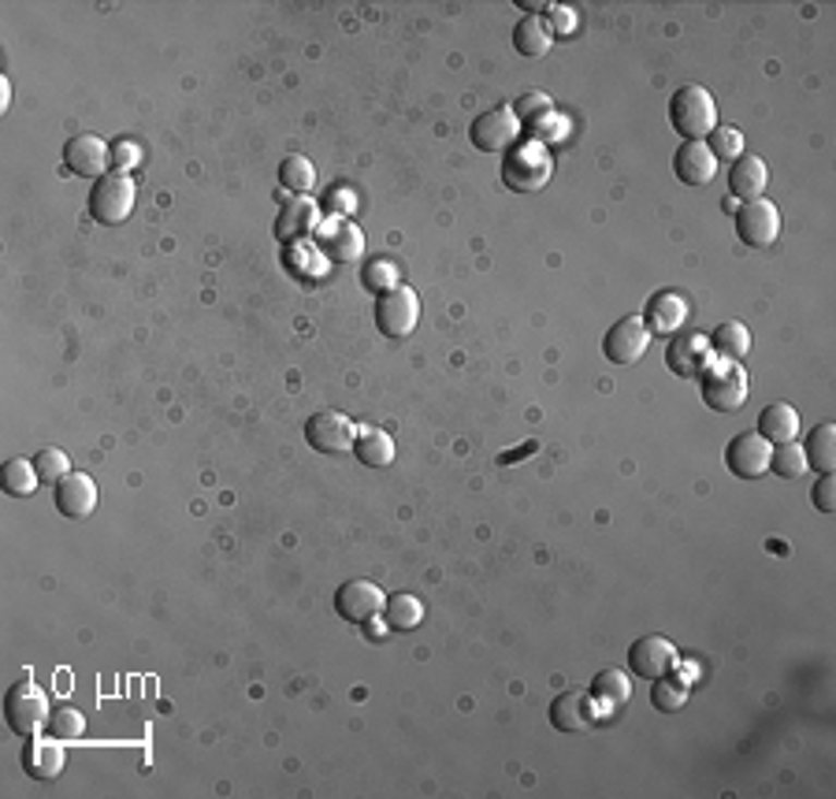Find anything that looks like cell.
<instances>
[{
	"label": "cell",
	"mask_w": 836,
	"mask_h": 799,
	"mask_svg": "<svg viewBox=\"0 0 836 799\" xmlns=\"http://www.w3.org/2000/svg\"><path fill=\"white\" fill-rule=\"evenodd\" d=\"M358 461H365L368 469H387L395 461V439L384 428H358Z\"/></svg>",
	"instance_id": "cell-26"
},
{
	"label": "cell",
	"mask_w": 836,
	"mask_h": 799,
	"mask_svg": "<svg viewBox=\"0 0 836 799\" xmlns=\"http://www.w3.org/2000/svg\"><path fill=\"white\" fill-rule=\"evenodd\" d=\"M138 157H142L138 145H134V142H120V145H116V149H112V168H120L123 175H126V171H131L134 165H138Z\"/></svg>",
	"instance_id": "cell-41"
},
{
	"label": "cell",
	"mask_w": 836,
	"mask_h": 799,
	"mask_svg": "<svg viewBox=\"0 0 836 799\" xmlns=\"http://www.w3.org/2000/svg\"><path fill=\"white\" fill-rule=\"evenodd\" d=\"M669 120H674V131L684 134V142H703L706 134L717 126V101L706 86L688 83L680 86L669 101Z\"/></svg>",
	"instance_id": "cell-1"
},
{
	"label": "cell",
	"mask_w": 836,
	"mask_h": 799,
	"mask_svg": "<svg viewBox=\"0 0 836 799\" xmlns=\"http://www.w3.org/2000/svg\"><path fill=\"white\" fill-rule=\"evenodd\" d=\"M770 458H774V447H770L759 432H740L729 447H725V465H729L732 476H740V480L766 476Z\"/></svg>",
	"instance_id": "cell-11"
},
{
	"label": "cell",
	"mask_w": 836,
	"mask_h": 799,
	"mask_svg": "<svg viewBox=\"0 0 836 799\" xmlns=\"http://www.w3.org/2000/svg\"><path fill=\"white\" fill-rule=\"evenodd\" d=\"M706 149L714 153V160H740L743 157V134L736 126H722L717 123L711 134H706Z\"/></svg>",
	"instance_id": "cell-35"
},
{
	"label": "cell",
	"mask_w": 836,
	"mask_h": 799,
	"mask_svg": "<svg viewBox=\"0 0 836 799\" xmlns=\"http://www.w3.org/2000/svg\"><path fill=\"white\" fill-rule=\"evenodd\" d=\"M57 510L68 517V521H86L89 513L97 510V484L86 476V472H68L63 480H57Z\"/></svg>",
	"instance_id": "cell-16"
},
{
	"label": "cell",
	"mask_w": 836,
	"mask_h": 799,
	"mask_svg": "<svg viewBox=\"0 0 836 799\" xmlns=\"http://www.w3.org/2000/svg\"><path fill=\"white\" fill-rule=\"evenodd\" d=\"M38 480H41V476H38V469H34L31 458H12V461H4V472H0V484H4V492L15 495V498L34 495Z\"/></svg>",
	"instance_id": "cell-31"
},
{
	"label": "cell",
	"mask_w": 836,
	"mask_h": 799,
	"mask_svg": "<svg viewBox=\"0 0 836 799\" xmlns=\"http://www.w3.org/2000/svg\"><path fill=\"white\" fill-rule=\"evenodd\" d=\"M34 469H38V476L45 480V484H57V480H63L71 472V461L63 450H41L38 458H34Z\"/></svg>",
	"instance_id": "cell-38"
},
{
	"label": "cell",
	"mask_w": 836,
	"mask_h": 799,
	"mask_svg": "<svg viewBox=\"0 0 836 799\" xmlns=\"http://www.w3.org/2000/svg\"><path fill=\"white\" fill-rule=\"evenodd\" d=\"M595 703H598V699L592 692H580V688H572V692H561L550 703V725L558 733H587L598 722V706Z\"/></svg>",
	"instance_id": "cell-15"
},
{
	"label": "cell",
	"mask_w": 836,
	"mask_h": 799,
	"mask_svg": "<svg viewBox=\"0 0 836 799\" xmlns=\"http://www.w3.org/2000/svg\"><path fill=\"white\" fill-rule=\"evenodd\" d=\"M45 729L52 733L57 740H78L86 733V717H82L75 706H60V711L49 714V725Z\"/></svg>",
	"instance_id": "cell-36"
},
{
	"label": "cell",
	"mask_w": 836,
	"mask_h": 799,
	"mask_svg": "<svg viewBox=\"0 0 836 799\" xmlns=\"http://www.w3.org/2000/svg\"><path fill=\"white\" fill-rule=\"evenodd\" d=\"M134 202H138V190H134L131 175L112 171V175H105L94 183V194H89V216L105 227H116L134 213Z\"/></svg>",
	"instance_id": "cell-6"
},
{
	"label": "cell",
	"mask_w": 836,
	"mask_h": 799,
	"mask_svg": "<svg viewBox=\"0 0 836 799\" xmlns=\"http://www.w3.org/2000/svg\"><path fill=\"white\" fill-rule=\"evenodd\" d=\"M736 234L748 250H770L780 234V213L774 202L755 197V202H743L736 208Z\"/></svg>",
	"instance_id": "cell-7"
},
{
	"label": "cell",
	"mask_w": 836,
	"mask_h": 799,
	"mask_svg": "<svg viewBox=\"0 0 836 799\" xmlns=\"http://www.w3.org/2000/svg\"><path fill=\"white\" fill-rule=\"evenodd\" d=\"M629 669L643 680H658L677 669V647L666 635H640L629 647Z\"/></svg>",
	"instance_id": "cell-14"
},
{
	"label": "cell",
	"mask_w": 836,
	"mask_h": 799,
	"mask_svg": "<svg viewBox=\"0 0 836 799\" xmlns=\"http://www.w3.org/2000/svg\"><path fill=\"white\" fill-rule=\"evenodd\" d=\"M68 766V751L63 743L52 737V740H41V737H26V748H23V770L38 780H52L63 774Z\"/></svg>",
	"instance_id": "cell-19"
},
{
	"label": "cell",
	"mask_w": 836,
	"mask_h": 799,
	"mask_svg": "<svg viewBox=\"0 0 836 799\" xmlns=\"http://www.w3.org/2000/svg\"><path fill=\"white\" fill-rule=\"evenodd\" d=\"M316 231V205L308 197H290V202L279 208L276 220V234L279 242H302Z\"/></svg>",
	"instance_id": "cell-23"
},
{
	"label": "cell",
	"mask_w": 836,
	"mask_h": 799,
	"mask_svg": "<svg viewBox=\"0 0 836 799\" xmlns=\"http://www.w3.org/2000/svg\"><path fill=\"white\" fill-rule=\"evenodd\" d=\"M807 465L817 469V472H833L836 469V424L833 421H822L817 428L807 435Z\"/></svg>",
	"instance_id": "cell-27"
},
{
	"label": "cell",
	"mask_w": 836,
	"mask_h": 799,
	"mask_svg": "<svg viewBox=\"0 0 836 799\" xmlns=\"http://www.w3.org/2000/svg\"><path fill=\"white\" fill-rule=\"evenodd\" d=\"M550 175H554V160L540 142L513 145L502 160V183L510 186L513 194H535V190L550 183Z\"/></svg>",
	"instance_id": "cell-4"
},
{
	"label": "cell",
	"mask_w": 836,
	"mask_h": 799,
	"mask_svg": "<svg viewBox=\"0 0 836 799\" xmlns=\"http://www.w3.org/2000/svg\"><path fill=\"white\" fill-rule=\"evenodd\" d=\"M770 447H780V443H792L799 435V413L796 405L788 402H774L759 413V428H755Z\"/></svg>",
	"instance_id": "cell-24"
},
{
	"label": "cell",
	"mask_w": 836,
	"mask_h": 799,
	"mask_svg": "<svg viewBox=\"0 0 836 799\" xmlns=\"http://www.w3.org/2000/svg\"><path fill=\"white\" fill-rule=\"evenodd\" d=\"M674 171L684 186H706V183H714V175H717V160H714V153L706 149V142H680V149L674 157Z\"/></svg>",
	"instance_id": "cell-18"
},
{
	"label": "cell",
	"mask_w": 836,
	"mask_h": 799,
	"mask_svg": "<svg viewBox=\"0 0 836 799\" xmlns=\"http://www.w3.org/2000/svg\"><path fill=\"white\" fill-rule=\"evenodd\" d=\"M651 703H654V711H666V714L684 711L688 706V680H680L674 674L658 677L654 680V688H651Z\"/></svg>",
	"instance_id": "cell-33"
},
{
	"label": "cell",
	"mask_w": 836,
	"mask_h": 799,
	"mask_svg": "<svg viewBox=\"0 0 836 799\" xmlns=\"http://www.w3.org/2000/svg\"><path fill=\"white\" fill-rule=\"evenodd\" d=\"M108 165H112V153L97 134H71L63 142V168L78 179H105Z\"/></svg>",
	"instance_id": "cell-12"
},
{
	"label": "cell",
	"mask_w": 836,
	"mask_h": 799,
	"mask_svg": "<svg viewBox=\"0 0 836 799\" xmlns=\"http://www.w3.org/2000/svg\"><path fill=\"white\" fill-rule=\"evenodd\" d=\"M703 379V402L711 405L717 413H736L743 402H748V390H751V379L748 372L740 368V361H722L717 358L714 365H706L699 372Z\"/></svg>",
	"instance_id": "cell-2"
},
{
	"label": "cell",
	"mask_w": 836,
	"mask_h": 799,
	"mask_svg": "<svg viewBox=\"0 0 836 799\" xmlns=\"http://www.w3.org/2000/svg\"><path fill=\"white\" fill-rule=\"evenodd\" d=\"M706 365H711V342H706V335L688 331V335H677L666 347V368L680 379L699 376Z\"/></svg>",
	"instance_id": "cell-17"
},
{
	"label": "cell",
	"mask_w": 836,
	"mask_h": 799,
	"mask_svg": "<svg viewBox=\"0 0 836 799\" xmlns=\"http://www.w3.org/2000/svg\"><path fill=\"white\" fill-rule=\"evenodd\" d=\"M384 606L387 595L376 580H347L335 592V610L350 625H372L376 617H384Z\"/></svg>",
	"instance_id": "cell-8"
},
{
	"label": "cell",
	"mask_w": 836,
	"mask_h": 799,
	"mask_svg": "<svg viewBox=\"0 0 836 799\" xmlns=\"http://www.w3.org/2000/svg\"><path fill=\"white\" fill-rule=\"evenodd\" d=\"M766 183H770V168H766V160L762 157H755V153H743L740 160H732L729 190L740 197V202H755V197H762Z\"/></svg>",
	"instance_id": "cell-21"
},
{
	"label": "cell",
	"mask_w": 836,
	"mask_h": 799,
	"mask_svg": "<svg viewBox=\"0 0 836 799\" xmlns=\"http://www.w3.org/2000/svg\"><path fill=\"white\" fill-rule=\"evenodd\" d=\"M706 342H711V353H717L722 361H740V358H748V350H751V331L743 328L740 320H725L711 331Z\"/></svg>",
	"instance_id": "cell-25"
},
{
	"label": "cell",
	"mask_w": 836,
	"mask_h": 799,
	"mask_svg": "<svg viewBox=\"0 0 836 799\" xmlns=\"http://www.w3.org/2000/svg\"><path fill=\"white\" fill-rule=\"evenodd\" d=\"M524 12H543V8H547V4H540V0H524Z\"/></svg>",
	"instance_id": "cell-45"
},
{
	"label": "cell",
	"mask_w": 836,
	"mask_h": 799,
	"mask_svg": "<svg viewBox=\"0 0 836 799\" xmlns=\"http://www.w3.org/2000/svg\"><path fill=\"white\" fill-rule=\"evenodd\" d=\"M517 134H521V123H517L513 108H506V105L480 112L476 120H472V126H469V138H472V145H476L480 153H506V149H513Z\"/></svg>",
	"instance_id": "cell-10"
},
{
	"label": "cell",
	"mask_w": 836,
	"mask_h": 799,
	"mask_svg": "<svg viewBox=\"0 0 836 799\" xmlns=\"http://www.w3.org/2000/svg\"><path fill=\"white\" fill-rule=\"evenodd\" d=\"M688 320V302L674 290H658L647 302V331L651 335H674Z\"/></svg>",
	"instance_id": "cell-22"
},
{
	"label": "cell",
	"mask_w": 836,
	"mask_h": 799,
	"mask_svg": "<svg viewBox=\"0 0 836 799\" xmlns=\"http://www.w3.org/2000/svg\"><path fill=\"white\" fill-rule=\"evenodd\" d=\"M365 287L387 294V290L398 287V268L390 265V261H368L365 265Z\"/></svg>",
	"instance_id": "cell-39"
},
{
	"label": "cell",
	"mask_w": 836,
	"mask_h": 799,
	"mask_svg": "<svg viewBox=\"0 0 836 799\" xmlns=\"http://www.w3.org/2000/svg\"><path fill=\"white\" fill-rule=\"evenodd\" d=\"M592 695L598 703H610V706H621L632 699V680L625 669H603L595 680H592Z\"/></svg>",
	"instance_id": "cell-32"
},
{
	"label": "cell",
	"mask_w": 836,
	"mask_h": 799,
	"mask_svg": "<svg viewBox=\"0 0 836 799\" xmlns=\"http://www.w3.org/2000/svg\"><path fill=\"white\" fill-rule=\"evenodd\" d=\"M49 695H45L41 685L34 680H15L4 695V717H8V729L20 733V737H38V733L49 725Z\"/></svg>",
	"instance_id": "cell-3"
},
{
	"label": "cell",
	"mask_w": 836,
	"mask_h": 799,
	"mask_svg": "<svg viewBox=\"0 0 836 799\" xmlns=\"http://www.w3.org/2000/svg\"><path fill=\"white\" fill-rule=\"evenodd\" d=\"M8 101H12V86H8V78L0 83V108H8Z\"/></svg>",
	"instance_id": "cell-44"
},
{
	"label": "cell",
	"mask_w": 836,
	"mask_h": 799,
	"mask_svg": "<svg viewBox=\"0 0 836 799\" xmlns=\"http://www.w3.org/2000/svg\"><path fill=\"white\" fill-rule=\"evenodd\" d=\"M814 510L817 513H836V476L833 472H822V480L814 484Z\"/></svg>",
	"instance_id": "cell-40"
},
{
	"label": "cell",
	"mask_w": 836,
	"mask_h": 799,
	"mask_svg": "<svg viewBox=\"0 0 836 799\" xmlns=\"http://www.w3.org/2000/svg\"><path fill=\"white\" fill-rule=\"evenodd\" d=\"M327 208H339V213H350L353 208V194L350 190H335V197L327 202Z\"/></svg>",
	"instance_id": "cell-43"
},
{
	"label": "cell",
	"mask_w": 836,
	"mask_h": 799,
	"mask_svg": "<svg viewBox=\"0 0 836 799\" xmlns=\"http://www.w3.org/2000/svg\"><path fill=\"white\" fill-rule=\"evenodd\" d=\"M550 112H554V108H550V97L540 94V89H532V94L517 97V105H513L517 123H524V126H540V120H547Z\"/></svg>",
	"instance_id": "cell-37"
},
{
	"label": "cell",
	"mask_w": 836,
	"mask_h": 799,
	"mask_svg": "<svg viewBox=\"0 0 836 799\" xmlns=\"http://www.w3.org/2000/svg\"><path fill=\"white\" fill-rule=\"evenodd\" d=\"M647 347H651V331L640 316H621L603 339V353L614 365H635V361L647 353Z\"/></svg>",
	"instance_id": "cell-13"
},
{
	"label": "cell",
	"mask_w": 836,
	"mask_h": 799,
	"mask_svg": "<svg viewBox=\"0 0 836 799\" xmlns=\"http://www.w3.org/2000/svg\"><path fill=\"white\" fill-rule=\"evenodd\" d=\"M305 443L316 453H347L358 443V428L347 413L339 410H320L305 421Z\"/></svg>",
	"instance_id": "cell-9"
},
{
	"label": "cell",
	"mask_w": 836,
	"mask_h": 799,
	"mask_svg": "<svg viewBox=\"0 0 836 799\" xmlns=\"http://www.w3.org/2000/svg\"><path fill=\"white\" fill-rule=\"evenodd\" d=\"M513 49L521 57H547L550 52V31L540 15H524L521 23L513 26Z\"/></svg>",
	"instance_id": "cell-29"
},
{
	"label": "cell",
	"mask_w": 836,
	"mask_h": 799,
	"mask_svg": "<svg viewBox=\"0 0 836 799\" xmlns=\"http://www.w3.org/2000/svg\"><path fill=\"white\" fill-rule=\"evenodd\" d=\"M807 453H803V447L792 439V443H780V447H774V458H770V472H777V476H785V480H799V476H807Z\"/></svg>",
	"instance_id": "cell-34"
},
{
	"label": "cell",
	"mask_w": 836,
	"mask_h": 799,
	"mask_svg": "<svg viewBox=\"0 0 836 799\" xmlns=\"http://www.w3.org/2000/svg\"><path fill=\"white\" fill-rule=\"evenodd\" d=\"M550 12H554V26H558L561 34L577 31V12H572V8H550Z\"/></svg>",
	"instance_id": "cell-42"
},
{
	"label": "cell",
	"mask_w": 836,
	"mask_h": 799,
	"mask_svg": "<svg viewBox=\"0 0 836 799\" xmlns=\"http://www.w3.org/2000/svg\"><path fill=\"white\" fill-rule=\"evenodd\" d=\"M320 250L331 261H339V265H350V261H361V253H365V234H361L358 223H350L342 216V220H331L320 231Z\"/></svg>",
	"instance_id": "cell-20"
},
{
	"label": "cell",
	"mask_w": 836,
	"mask_h": 799,
	"mask_svg": "<svg viewBox=\"0 0 836 799\" xmlns=\"http://www.w3.org/2000/svg\"><path fill=\"white\" fill-rule=\"evenodd\" d=\"M279 183H283V190H290V194H298V197L313 194V186H316L313 160L302 157V153H290L283 165H279Z\"/></svg>",
	"instance_id": "cell-30"
},
{
	"label": "cell",
	"mask_w": 836,
	"mask_h": 799,
	"mask_svg": "<svg viewBox=\"0 0 836 799\" xmlns=\"http://www.w3.org/2000/svg\"><path fill=\"white\" fill-rule=\"evenodd\" d=\"M424 603L416 595H409V592H398V595H390L387 598V606H384V621H387V629H395V632H413L416 625L424 621Z\"/></svg>",
	"instance_id": "cell-28"
},
{
	"label": "cell",
	"mask_w": 836,
	"mask_h": 799,
	"mask_svg": "<svg viewBox=\"0 0 836 799\" xmlns=\"http://www.w3.org/2000/svg\"><path fill=\"white\" fill-rule=\"evenodd\" d=\"M421 324V298H416L413 287H402L398 283L395 290L379 294L376 302V328L384 339H409Z\"/></svg>",
	"instance_id": "cell-5"
}]
</instances>
